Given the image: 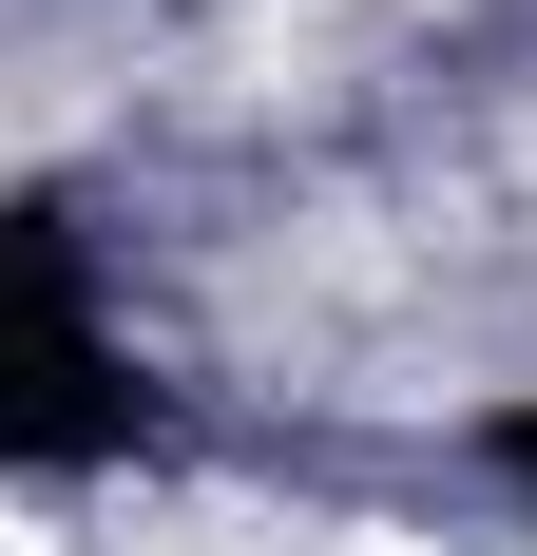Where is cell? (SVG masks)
<instances>
[{
	"label": "cell",
	"mask_w": 537,
	"mask_h": 556,
	"mask_svg": "<svg viewBox=\"0 0 537 556\" xmlns=\"http://www.w3.org/2000/svg\"><path fill=\"white\" fill-rule=\"evenodd\" d=\"M346 556H441V538H346Z\"/></svg>",
	"instance_id": "7a4b0ae2"
},
{
	"label": "cell",
	"mask_w": 537,
	"mask_h": 556,
	"mask_svg": "<svg viewBox=\"0 0 537 556\" xmlns=\"http://www.w3.org/2000/svg\"><path fill=\"white\" fill-rule=\"evenodd\" d=\"M0 556H58V538H39V518H20V500H0Z\"/></svg>",
	"instance_id": "6da1fadb"
}]
</instances>
